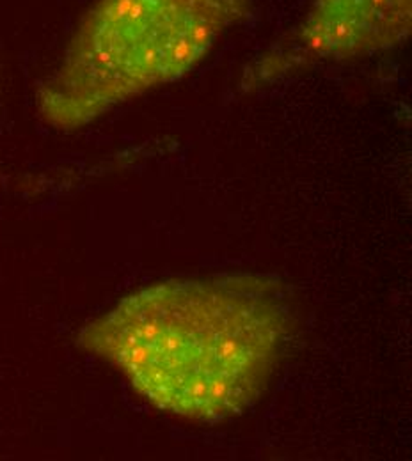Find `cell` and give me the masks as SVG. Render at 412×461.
I'll use <instances>...</instances> for the list:
<instances>
[{"mask_svg":"<svg viewBox=\"0 0 412 461\" xmlns=\"http://www.w3.org/2000/svg\"><path fill=\"white\" fill-rule=\"evenodd\" d=\"M252 0H93L36 95L43 121L84 128L194 71Z\"/></svg>","mask_w":412,"mask_h":461,"instance_id":"2","label":"cell"},{"mask_svg":"<svg viewBox=\"0 0 412 461\" xmlns=\"http://www.w3.org/2000/svg\"><path fill=\"white\" fill-rule=\"evenodd\" d=\"M412 32V0H307L294 29L243 73L252 89L290 71L371 58L406 45Z\"/></svg>","mask_w":412,"mask_h":461,"instance_id":"3","label":"cell"},{"mask_svg":"<svg viewBox=\"0 0 412 461\" xmlns=\"http://www.w3.org/2000/svg\"><path fill=\"white\" fill-rule=\"evenodd\" d=\"M290 334L279 285L240 274L139 289L89 323L78 343L155 408L219 422L263 396Z\"/></svg>","mask_w":412,"mask_h":461,"instance_id":"1","label":"cell"}]
</instances>
